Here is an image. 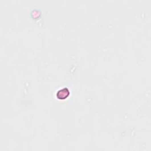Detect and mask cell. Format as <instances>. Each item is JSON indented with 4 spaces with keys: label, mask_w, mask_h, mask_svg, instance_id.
<instances>
[{
    "label": "cell",
    "mask_w": 151,
    "mask_h": 151,
    "mask_svg": "<svg viewBox=\"0 0 151 151\" xmlns=\"http://www.w3.org/2000/svg\"><path fill=\"white\" fill-rule=\"evenodd\" d=\"M69 92L68 89H63L62 90H60L57 92V97L60 99H64L68 97V96L69 95Z\"/></svg>",
    "instance_id": "6da1fadb"
}]
</instances>
